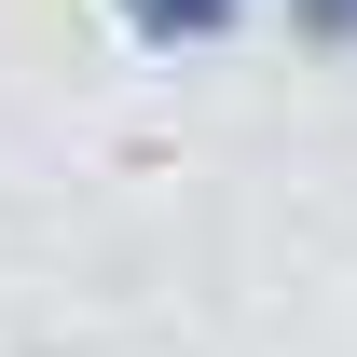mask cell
<instances>
[{"mask_svg":"<svg viewBox=\"0 0 357 357\" xmlns=\"http://www.w3.org/2000/svg\"><path fill=\"white\" fill-rule=\"evenodd\" d=\"M110 14H124V28H137L151 55H206V42H234V28H248L261 0H110Z\"/></svg>","mask_w":357,"mask_h":357,"instance_id":"obj_1","label":"cell"},{"mask_svg":"<svg viewBox=\"0 0 357 357\" xmlns=\"http://www.w3.org/2000/svg\"><path fill=\"white\" fill-rule=\"evenodd\" d=\"M275 28L303 55H357V0H275Z\"/></svg>","mask_w":357,"mask_h":357,"instance_id":"obj_2","label":"cell"}]
</instances>
